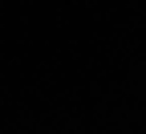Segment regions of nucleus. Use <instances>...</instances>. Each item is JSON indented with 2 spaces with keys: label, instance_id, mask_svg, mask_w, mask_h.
<instances>
[]
</instances>
